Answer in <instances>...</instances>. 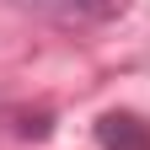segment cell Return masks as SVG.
Instances as JSON below:
<instances>
[{"label": "cell", "instance_id": "7a4b0ae2", "mask_svg": "<svg viewBox=\"0 0 150 150\" xmlns=\"http://www.w3.org/2000/svg\"><path fill=\"white\" fill-rule=\"evenodd\" d=\"M27 6H43L54 16H64V22H107V16H118L129 0H27Z\"/></svg>", "mask_w": 150, "mask_h": 150}, {"label": "cell", "instance_id": "6da1fadb", "mask_svg": "<svg viewBox=\"0 0 150 150\" xmlns=\"http://www.w3.org/2000/svg\"><path fill=\"white\" fill-rule=\"evenodd\" d=\"M97 145L102 150H150V118H139V112H102L97 118Z\"/></svg>", "mask_w": 150, "mask_h": 150}, {"label": "cell", "instance_id": "3957f363", "mask_svg": "<svg viewBox=\"0 0 150 150\" xmlns=\"http://www.w3.org/2000/svg\"><path fill=\"white\" fill-rule=\"evenodd\" d=\"M16 134L22 139H48L54 134V112H16Z\"/></svg>", "mask_w": 150, "mask_h": 150}]
</instances>
